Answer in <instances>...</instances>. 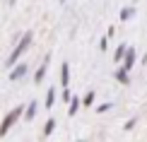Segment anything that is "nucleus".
<instances>
[{"mask_svg": "<svg viewBox=\"0 0 147 142\" xmlns=\"http://www.w3.org/2000/svg\"><path fill=\"white\" fill-rule=\"evenodd\" d=\"M44 75H46V65H41L39 72H36V82H41V79H44Z\"/></svg>", "mask_w": 147, "mask_h": 142, "instance_id": "9d476101", "label": "nucleus"}, {"mask_svg": "<svg viewBox=\"0 0 147 142\" xmlns=\"http://www.w3.org/2000/svg\"><path fill=\"white\" fill-rule=\"evenodd\" d=\"M92 101H94V92H89V94L84 96V104H92Z\"/></svg>", "mask_w": 147, "mask_h": 142, "instance_id": "4468645a", "label": "nucleus"}, {"mask_svg": "<svg viewBox=\"0 0 147 142\" xmlns=\"http://www.w3.org/2000/svg\"><path fill=\"white\" fill-rule=\"evenodd\" d=\"M133 17V7H125V10H121V20H130Z\"/></svg>", "mask_w": 147, "mask_h": 142, "instance_id": "1a4fd4ad", "label": "nucleus"}, {"mask_svg": "<svg viewBox=\"0 0 147 142\" xmlns=\"http://www.w3.org/2000/svg\"><path fill=\"white\" fill-rule=\"evenodd\" d=\"M24 72H27V65H20V67H17V70H15V72H12V75H10V77H12V79H20V77L24 75Z\"/></svg>", "mask_w": 147, "mask_h": 142, "instance_id": "423d86ee", "label": "nucleus"}, {"mask_svg": "<svg viewBox=\"0 0 147 142\" xmlns=\"http://www.w3.org/2000/svg\"><path fill=\"white\" fill-rule=\"evenodd\" d=\"M34 113H36V104L32 101L29 104V111H27V118H34Z\"/></svg>", "mask_w": 147, "mask_h": 142, "instance_id": "9b49d317", "label": "nucleus"}, {"mask_svg": "<svg viewBox=\"0 0 147 142\" xmlns=\"http://www.w3.org/2000/svg\"><path fill=\"white\" fill-rule=\"evenodd\" d=\"M29 41H32V34H24V39L20 41V46H17V48H15V53H12V55H10V60H7V63H10V65H12V63H15V60H17V58H20V55H22L24 51H27V46H29Z\"/></svg>", "mask_w": 147, "mask_h": 142, "instance_id": "f257e3e1", "label": "nucleus"}, {"mask_svg": "<svg viewBox=\"0 0 147 142\" xmlns=\"http://www.w3.org/2000/svg\"><path fill=\"white\" fill-rule=\"evenodd\" d=\"M123 55H125V46L121 44L118 48H116V55H113V58H116V60H123Z\"/></svg>", "mask_w": 147, "mask_h": 142, "instance_id": "6e6552de", "label": "nucleus"}, {"mask_svg": "<svg viewBox=\"0 0 147 142\" xmlns=\"http://www.w3.org/2000/svg\"><path fill=\"white\" fill-rule=\"evenodd\" d=\"M60 82H63V87H68V65L63 63V67H60Z\"/></svg>", "mask_w": 147, "mask_h": 142, "instance_id": "39448f33", "label": "nucleus"}, {"mask_svg": "<svg viewBox=\"0 0 147 142\" xmlns=\"http://www.w3.org/2000/svg\"><path fill=\"white\" fill-rule=\"evenodd\" d=\"M116 79H118V82H123V84H128V70H125V67H121V70L116 72Z\"/></svg>", "mask_w": 147, "mask_h": 142, "instance_id": "20e7f679", "label": "nucleus"}, {"mask_svg": "<svg viewBox=\"0 0 147 142\" xmlns=\"http://www.w3.org/2000/svg\"><path fill=\"white\" fill-rule=\"evenodd\" d=\"M77 108H80V99H72V101H70V111H68V113H70V116H75V113H77Z\"/></svg>", "mask_w": 147, "mask_h": 142, "instance_id": "0eeeda50", "label": "nucleus"}, {"mask_svg": "<svg viewBox=\"0 0 147 142\" xmlns=\"http://www.w3.org/2000/svg\"><path fill=\"white\" fill-rule=\"evenodd\" d=\"M20 113H22V108H15V111H10V113H7V118H5V120H3V125H0V135H5V133L10 130V128H12V123H15L17 118H20Z\"/></svg>", "mask_w": 147, "mask_h": 142, "instance_id": "f03ea898", "label": "nucleus"}, {"mask_svg": "<svg viewBox=\"0 0 147 142\" xmlns=\"http://www.w3.org/2000/svg\"><path fill=\"white\" fill-rule=\"evenodd\" d=\"M53 99H56V94H53V89H51V92H48V96H46V106H51Z\"/></svg>", "mask_w": 147, "mask_h": 142, "instance_id": "ddd939ff", "label": "nucleus"}, {"mask_svg": "<svg viewBox=\"0 0 147 142\" xmlns=\"http://www.w3.org/2000/svg\"><path fill=\"white\" fill-rule=\"evenodd\" d=\"M53 128H56V123H53V120H48V123H46V130H44V135H51V133H53Z\"/></svg>", "mask_w": 147, "mask_h": 142, "instance_id": "f8f14e48", "label": "nucleus"}, {"mask_svg": "<svg viewBox=\"0 0 147 142\" xmlns=\"http://www.w3.org/2000/svg\"><path fill=\"white\" fill-rule=\"evenodd\" d=\"M133 63H135V51L133 48H125V55H123V67L125 70H130Z\"/></svg>", "mask_w": 147, "mask_h": 142, "instance_id": "7ed1b4c3", "label": "nucleus"}]
</instances>
